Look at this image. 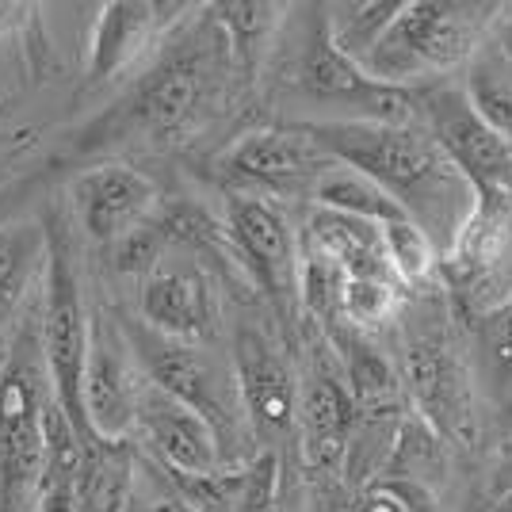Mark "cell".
Returning a JSON list of instances; mask_svg holds the SVG:
<instances>
[{
    "mask_svg": "<svg viewBox=\"0 0 512 512\" xmlns=\"http://www.w3.org/2000/svg\"><path fill=\"white\" fill-rule=\"evenodd\" d=\"M222 230L245 279L276 306H291L299 283V234L287 211L260 195H226Z\"/></svg>",
    "mask_w": 512,
    "mask_h": 512,
    "instance_id": "cell-14",
    "label": "cell"
},
{
    "mask_svg": "<svg viewBox=\"0 0 512 512\" xmlns=\"http://www.w3.org/2000/svg\"><path fill=\"white\" fill-rule=\"evenodd\" d=\"M478 329V367L490 398L512 409V295L474 325ZM474 367V371H478Z\"/></svg>",
    "mask_w": 512,
    "mask_h": 512,
    "instance_id": "cell-29",
    "label": "cell"
},
{
    "mask_svg": "<svg viewBox=\"0 0 512 512\" xmlns=\"http://www.w3.org/2000/svg\"><path fill=\"white\" fill-rule=\"evenodd\" d=\"M493 512H512V493H509V497H505V501H501V505H497Z\"/></svg>",
    "mask_w": 512,
    "mask_h": 512,
    "instance_id": "cell-37",
    "label": "cell"
},
{
    "mask_svg": "<svg viewBox=\"0 0 512 512\" xmlns=\"http://www.w3.org/2000/svg\"><path fill=\"white\" fill-rule=\"evenodd\" d=\"M314 207L321 211H337V214H352V218H363V222H375V226H386V222H398V218H406V214L394 207V199L379 188V184H371L367 176H360L356 169H348V165H333V169L321 176L318 184H314Z\"/></svg>",
    "mask_w": 512,
    "mask_h": 512,
    "instance_id": "cell-26",
    "label": "cell"
},
{
    "mask_svg": "<svg viewBox=\"0 0 512 512\" xmlns=\"http://www.w3.org/2000/svg\"><path fill=\"white\" fill-rule=\"evenodd\" d=\"M119 329H123V341H127L142 379L153 390L169 394L172 402L199 413L214 428L226 467L253 463L260 451H256L249 425H245V413H241V402H237L230 356H218L214 348H203V344L165 341V337L150 333L142 321L134 318H123Z\"/></svg>",
    "mask_w": 512,
    "mask_h": 512,
    "instance_id": "cell-5",
    "label": "cell"
},
{
    "mask_svg": "<svg viewBox=\"0 0 512 512\" xmlns=\"http://www.w3.org/2000/svg\"><path fill=\"white\" fill-rule=\"evenodd\" d=\"M245 512H287V505H283V467H279V455H272V451L264 459L260 486H256L253 501L245 505Z\"/></svg>",
    "mask_w": 512,
    "mask_h": 512,
    "instance_id": "cell-33",
    "label": "cell"
},
{
    "mask_svg": "<svg viewBox=\"0 0 512 512\" xmlns=\"http://www.w3.org/2000/svg\"><path fill=\"white\" fill-rule=\"evenodd\" d=\"M39 245H43L39 226H4L0 230V314H8L27 291Z\"/></svg>",
    "mask_w": 512,
    "mask_h": 512,
    "instance_id": "cell-32",
    "label": "cell"
},
{
    "mask_svg": "<svg viewBox=\"0 0 512 512\" xmlns=\"http://www.w3.org/2000/svg\"><path fill=\"white\" fill-rule=\"evenodd\" d=\"M195 4H165V0H107L96 12L88 39L85 88L111 85L130 69L150 65L157 50L192 20Z\"/></svg>",
    "mask_w": 512,
    "mask_h": 512,
    "instance_id": "cell-13",
    "label": "cell"
},
{
    "mask_svg": "<svg viewBox=\"0 0 512 512\" xmlns=\"http://www.w3.org/2000/svg\"><path fill=\"white\" fill-rule=\"evenodd\" d=\"M46 272H43V318H39V348H43L46 386L54 406L77 432V444L85 448L96 440L85 417V363H88V314L81 299V279L73 268V245L65 234L62 218L46 214L43 226Z\"/></svg>",
    "mask_w": 512,
    "mask_h": 512,
    "instance_id": "cell-6",
    "label": "cell"
},
{
    "mask_svg": "<svg viewBox=\"0 0 512 512\" xmlns=\"http://www.w3.org/2000/svg\"><path fill=\"white\" fill-rule=\"evenodd\" d=\"M31 12H35L31 4H0V35H8L12 27L27 23V16H31Z\"/></svg>",
    "mask_w": 512,
    "mask_h": 512,
    "instance_id": "cell-34",
    "label": "cell"
},
{
    "mask_svg": "<svg viewBox=\"0 0 512 512\" xmlns=\"http://www.w3.org/2000/svg\"><path fill=\"white\" fill-rule=\"evenodd\" d=\"M333 161L379 184L394 207L417 222L440 256L474 211V188L451 165L421 119L413 123H302Z\"/></svg>",
    "mask_w": 512,
    "mask_h": 512,
    "instance_id": "cell-2",
    "label": "cell"
},
{
    "mask_svg": "<svg viewBox=\"0 0 512 512\" xmlns=\"http://www.w3.org/2000/svg\"><path fill=\"white\" fill-rule=\"evenodd\" d=\"M50 402L39 325H20L0 367V512H31L43 467V409Z\"/></svg>",
    "mask_w": 512,
    "mask_h": 512,
    "instance_id": "cell-8",
    "label": "cell"
},
{
    "mask_svg": "<svg viewBox=\"0 0 512 512\" xmlns=\"http://www.w3.org/2000/svg\"><path fill=\"white\" fill-rule=\"evenodd\" d=\"M299 245L321 253L329 264H337L344 276H390L379 226L352 218V214L314 207V214L306 218V230L299 234Z\"/></svg>",
    "mask_w": 512,
    "mask_h": 512,
    "instance_id": "cell-22",
    "label": "cell"
},
{
    "mask_svg": "<svg viewBox=\"0 0 512 512\" xmlns=\"http://www.w3.org/2000/svg\"><path fill=\"white\" fill-rule=\"evenodd\" d=\"M505 4L482 0H402L363 73L375 85L425 92L440 77L467 69L497 31Z\"/></svg>",
    "mask_w": 512,
    "mask_h": 512,
    "instance_id": "cell-4",
    "label": "cell"
},
{
    "mask_svg": "<svg viewBox=\"0 0 512 512\" xmlns=\"http://www.w3.org/2000/svg\"><path fill=\"white\" fill-rule=\"evenodd\" d=\"M436 279L459 321L470 325L512 295V184L474 195V211L440 256Z\"/></svg>",
    "mask_w": 512,
    "mask_h": 512,
    "instance_id": "cell-9",
    "label": "cell"
},
{
    "mask_svg": "<svg viewBox=\"0 0 512 512\" xmlns=\"http://www.w3.org/2000/svg\"><path fill=\"white\" fill-rule=\"evenodd\" d=\"M287 88L306 107L318 111L310 123H413L417 96L398 88L375 85L356 62H348L325 31V16H314L295 35V50L287 62Z\"/></svg>",
    "mask_w": 512,
    "mask_h": 512,
    "instance_id": "cell-7",
    "label": "cell"
},
{
    "mask_svg": "<svg viewBox=\"0 0 512 512\" xmlns=\"http://www.w3.org/2000/svg\"><path fill=\"white\" fill-rule=\"evenodd\" d=\"M413 96H417V115L425 130L436 138V146L444 150L451 165L467 176L474 192L512 184V153L470 107L463 85H432Z\"/></svg>",
    "mask_w": 512,
    "mask_h": 512,
    "instance_id": "cell-16",
    "label": "cell"
},
{
    "mask_svg": "<svg viewBox=\"0 0 512 512\" xmlns=\"http://www.w3.org/2000/svg\"><path fill=\"white\" fill-rule=\"evenodd\" d=\"M398 375L406 406L436 444L470 451L478 444V371L459 314L436 283L409 291L398 314Z\"/></svg>",
    "mask_w": 512,
    "mask_h": 512,
    "instance_id": "cell-3",
    "label": "cell"
},
{
    "mask_svg": "<svg viewBox=\"0 0 512 512\" xmlns=\"http://www.w3.org/2000/svg\"><path fill=\"white\" fill-rule=\"evenodd\" d=\"M138 314L142 325L180 344H203L211 348L218 337V287L203 260L192 253L169 249L150 276H142V295H138Z\"/></svg>",
    "mask_w": 512,
    "mask_h": 512,
    "instance_id": "cell-15",
    "label": "cell"
},
{
    "mask_svg": "<svg viewBox=\"0 0 512 512\" xmlns=\"http://www.w3.org/2000/svg\"><path fill=\"white\" fill-rule=\"evenodd\" d=\"M497 31H501V54H505V58H501V65L512 73V4H505V8H501Z\"/></svg>",
    "mask_w": 512,
    "mask_h": 512,
    "instance_id": "cell-35",
    "label": "cell"
},
{
    "mask_svg": "<svg viewBox=\"0 0 512 512\" xmlns=\"http://www.w3.org/2000/svg\"><path fill=\"white\" fill-rule=\"evenodd\" d=\"M321 341L329 344L333 360L341 367L344 383L352 390L360 413H394L402 409L406 394H402V375H398V363L386 352L379 337H367L356 333L348 325H325L318 329Z\"/></svg>",
    "mask_w": 512,
    "mask_h": 512,
    "instance_id": "cell-20",
    "label": "cell"
},
{
    "mask_svg": "<svg viewBox=\"0 0 512 512\" xmlns=\"http://www.w3.org/2000/svg\"><path fill=\"white\" fill-rule=\"evenodd\" d=\"M398 8H402V0H348V4H325L321 16H325V31H329L333 46L348 62L363 69L367 54L383 39Z\"/></svg>",
    "mask_w": 512,
    "mask_h": 512,
    "instance_id": "cell-25",
    "label": "cell"
},
{
    "mask_svg": "<svg viewBox=\"0 0 512 512\" xmlns=\"http://www.w3.org/2000/svg\"><path fill=\"white\" fill-rule=\"evenodd\" d=\"M77 467V432L50 398L43 409V467L35 486V512H77Z\"/></svg>",
    "mask_w": 512,
    "mask_h": 512,
    "instance_id": "cell-24",
    "label": "cell"
},
{
    "mask_svg": "<svg viewBox=\"0 0 512 512\" xmlns=\"http://www.w3.org/2000/svg\"><path fill=\"white\" fill-rule=\"evenodd\" d=\"M134 486V444L96 436L81 448L77 512H127Z\"/></svg>",
    "mask_w": 512,
    "mask_h": 512,
    "instance_id": "cell-23",
    "label": "cell"
},
{
    "mask_svg": "<svg viewBox=\"0 0 512 512\" xmlns=\"http://www.w3.org/2000/svg\"><path fill=\"white\" fill-rule=\"evenodd\" d=\"M341 512H440L425 482L402 474H379L348 493Z\"/></svg>",
    "mask_w": 512,
    "mask_h": 512,
    "instance_id": "cell-31",
    "label": "cell"
},
{
    "mask_svg": "<svg viewBox=\"0 0 512 512\" xmlns=\"http://www.w3.org/2000/svg\"><path fill=\"white\" fill-rule=\"evenodd\" d=\"M337 161L302 123H272L237 134L214 161V176L230 195L310 199L314 184Z\"/></svg>",
    "mask_w": 512,
    "mask_h": 512,
    "instance_id": "cell-10",
    "label": "cell"
},
{
    "mask_svg": "<svg viewBox=\"0 0 512 512\" xmlns=\"http://www.w3.org/2000/svg\"><path fill=\"white\" fill-rule=\"evenodd\" d=\"M142 371L130 356L123 329H111L104 318L88 325V363H85V417L88 428L104 440H127L138 398H142Z\"/></svg>",
    "mask_w": 512,
    "mask_h": 512,
    "instance_id": "cell-17",
    "label": "cell"
},
{
    "mask_svg": "<svg viewBox=\"0 0 512 512\" xmlns=\"http://www.w3.org/2000/svg\"><path fill=\"white\" fill-rule=\"evenodd\" d=\"M467 69L470 73L463 92H467L470 107L512 153V73L501 62H486V58H474Z\"/></svg>",
    "mask_w": 512,
    "mask_h": 512,
    "instance_id": "cell-30",
    "label": "cell"
},
{
    "mask_svg": "<svg viewBox=\"0 0 512 512\" xmlns=\"http://www.w3.org/2000/svg\"><path fill=\"white\" fill-rule=\"evenodd\" d=\"M230 367H234L237 402L256 451L279 455L283 444L295 440L299 367L268 329L249 321H241L230 337Z\"/></svg>",
    "mask_w": 512,
    "mask_h": 512,
    "instance_id": "cell-11",
    "label": "cell"
},
{
    "mask_svg": "<svg viewBox=\"0 0 512 512\" xmlns=\"http://www.w3.org/2000/svg\"><path fill=\"white\" fill-rule=\"evenodd\" d=\"M69 199L92 241L119 245L157 211V184L134 165L104 161L69 184Z\"/></svg>",
    "mask_w": 512,
    "mask_h": 512,
    "instance_id": "cell-18",
    "label": "cell"
},
{
    "mask_svg": "<svg viewBox=\"0 0 512 512\" xmlns=\"http://www.w3.org/2000/svg\"><path fill=\"white\" fill-rule=\"evenodd\" d=\"M234 77L222 31L214 27L211 12L199 8V16L157 50L142 77H134L123 100L81 130L77 150H100L134 138L150 146L188 142L222 111Z\"/></svg>",
    "mask_w": 512,
    "mask_h": 512,
    "instance_id": "cell-1",
    "label": "cell"
},
{
    "mask_svg": "<svg viewBox=\"0 0 512 512\" xmlns=\"http://www.w3.org/2000/svg\"><path fill=\"white\" fill-rule=\"evenodd\" d=\"M356 425H360V406L344 383L329 344L314 329L306 344V360L299 367V409H295V444L314 478L344 474Z\"/></svg>",
    "mask_w": 512,
    "mask_h": 512,
    "instance_id": "cell-12",
    "label": "cell"
},
{
    "mask_svg": "<svg viewBox=\"0 0 512 512\" xmlns=\"http://www.w3.org/2000/svg\"><path fill=\"white\" fill-rule=\"evenodd\" d=\"M379 234H383V253H386V264H390V276L398 279L406 291L436 283L440 249L432 245V237L417 222L398 218V222L379 226Z\"/></svg>",
    "mask_w": 512,
    "mask_h": 512,
    "instance_id": "cell-28",
    "label": "cell"
},
{
    "mask_svg": "<svg viewBox=\"0 0 512 512\" xmlns=\"http://www.w3.org/2000/svg\"><path fill=\"white\" fill-rule=\"evenodd\" d=\"M214 27L222 31L234 73L245 81H256L264 62L276 54L279 39L291 8L287 4H264V0H230V4H211Z\"/></svg>",
    "mask_w": 512,
    "mask_h": 512,
    "instance_id": "cell-21",
    "label": "cell"
},
{
    "mask_svg": "<svg viewBox=\"0 0 512 512\" xmlns=\"http://www.w3.org/2000/svg\"><path fill=\"white\" fill-rule=\"evenodd\" d=\"M146 512H195L184 497H165V501H157V505H150Z\"/></svg>",
    "mask_w": 512,
    "mask_h": 512,
    "instance_id": "cell-36",
    "label": "cell"
},
{
    "mask_svg": "<svg viewBox=\"0 0 512 512\" xmlns=\"http://www.w3.org/2000/svg\"><path fill=\"white\" fill-rule=\"evenodd\" d=\"M406 299L409 291L390 276H344L341 318L337 321L356 329V333H367V337H383V329L398 325Z\"/></svg>",
    "mask_w": 512,
    "mask_h": 512,
    "instance_id": "cell-27",
    "label": "cell"
},
{
    "mask_svg": "<svg viewBox=\"0 0 512 512\" xmlns=\"http://www.w3.org/2000/svg\"><path fill=\"white\" fill-rule=\"evenodd\" d=\"M134 428L142 432V440L157 455V463L169 470L176 482L180 478H207V474L226 470L222 444H218L214 428L188 406L172 402L169 394L153 390L150 383L142 386Z\"/></svg>",
    "mask_w": 512,
    "mask_h": 512,
    "instance_id": "cell-19",
    "label": "cell"
}]
</instances>
